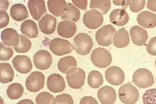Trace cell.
<instances>
[{
	"label": "cell",
	"instance_id": "cell-1",
	"mask_svg": "<svg viewBox=\"0 0 156 104\" xmlns=\"http://www.w3.org/2000/svg\"><path fill=\"white\" fill-rule=\"evenodd\" d=\"M118 95L120 101L124 104H135L140 98L137 88L130 83L121 86L118 91Z\"/></svg>",
	"mask_w": 156,
	"mask_h": 104
},
{
	"label": "cell",
	"instance_id": "cell-2",
	"mask_svg": "<svg viewBox=\"0 0 156 104\" xmlns=\"http://www.w3.org/2000/svg\"><path fill=\"white\" fill-rule=\"evenodd\" d=\"M74 50L78 54L85 56L89 54L93 47L92 38L85 33H80L74 38Z\"/></svg>",
	"mask_w": 156,
	"mask_h": 104
},
{
	"label": "cell",
	"instance_id": "cell-3",
	"mask_svg": "<svg viewBox=\"0 0 156 104\" xmlns=\"http://www.w3.org/2000/svg\"><path fill=\"white\" fill-rule=\"evenodd\" d=\"M133 82L138 88L144 89L152 86L155 83L152 72L146 68H140L133 75Z\"/></svg>",
	"mask_w": 156,
	"mask_h": 104
},
{
	"label": "cell",
	"instance_id": "cell-4",
	"mask_svg": "<svg viewBox=\"0 0 156 104\" xmlns=\"http://www.w3.org/2000/svg\"><path fill=\"white\" fill-rule=\"evenodd\" d=\"M91 61L93 65L99 68H105L110 65L112 57L109 51L101 47H98L92 52Z\"/></svg>",
	"mask_w": 156,
	"mask_h": 104
},
{
	"label": "cell",
	"instance_id": "cell-5",
	"mask_svg": "<svg viewBox=\"0 0 156 104\" xmlns=\"http://www.w3.org/2000/svg\"><path fill=\"white\" fill-rule=\"evenodd\" d=\"M67 84L72 89H80L85 84V72L81 68L74 67L66 74Z\"/></svg>",
	"mask_w": 156,
	"mask_h": 104
},
{
	"label": "cell",
	"instance_id": "cell-6",
	"mask_svg": "<svg viewBox=\"0 0 156 104\" xmlns=\"http://www.w3.org/2000/svg\"><path fill=\"white\" fill-rule=\"evenodd\" d=\"M49 49L54 55L60 56L72 52L74 50V46L68 40L56 38L50 42Z\"/></svg>",
	"mask_w": 156,
	"mask_h": 104
},
{
	"label": "cell",
	"instance_id": "cell-7",
	"mask_svg": "<svg viewBox=\"0 0 156 104\" xmlns=\"http://www.w3.org/2000/svg\"><path fill=\"white\" fill-rule=\"evenodd\" d=\"M116 31L112 25L106 24L98 30L95 35V38L101 46L108 47L112 44L113 36Z\"/></svg>",
	"mask_w": 156,
	"mask_h": 104
},
{
	"label": "cell",
	"instance_id": "cell-8",
	"mask_svg": "<svg viewBox=\"0 0 156 104\" xmlns=\"http://www.w3.org/2000/svg\"><path fill=\"white\" fill-rule=\"evenodd\" d=\"M45 83L44 75L41 72H32L25 81V86L31 92H37L44 88Z\"/></svg>",
	"mask_w": 156,
	"mask_h": 104
},
{
	"label": "cell",
	"instance_id": "cell-9",
	"mask_svg": "<svg viewBox=\"0 0 156 104\" xmlns=\"http://www.w3.org/2000/svg\"><path fill=\"white\" fill-rule=\"evenodd\" d=\"M83 22L88 29H98L104 23V16L97 10H90L84 14Z\"/></svg>",
	"mask_w": 156,
	"mask_h": 104
},
{
	"label": "cell",
	"instance_id": "cell-10",
	"mask_svg": "<svg viewBox=\"0 0 156 104\" xmlns=\"http://www.w3.org/2000/svg\"><path fill=\"white\" fill-rule=\"evenodd\" d=\"M34 65L40 70H48L52 64V56L46 50H39L34 56Z\"/></svg>",
	"mask_w": 156,
	"mask_h": 104
},
{
	"label": "cell",
	"instance_id": "cell-11",
	"mask_svg": "<svg viewBox=\"0 0 156 104\" xmlns=\"http://www.w3.org/2000/svg\"><path fill=\"white\" fill-rule=\"evenodd\" d=\"M106 81L113 85H122L125 79V73L122 68L117 66H111L105 72Z\"/></svg>",
	"mask_w": 156,
	"mask_h": 104
},
{
	"label": "cell",
	"instance_id": "cell-12",
	"mask_svg": "<svg viewBox=\"0 0 156 104\" xmlns=\"http://www.w3.org/2000/svg\"><path fill=\"white\" fill-rule=\"evenodd\" d=\"M47 86L51 92L60 93L65 89V82L61 75L54 73L49 76L47 81Z\"/></svg>",
	"mask_w": 156,
	"mask_h": 104
},
{
	"label": "cell",
	"instance_id": "cell-13",
	"mask_svg": "<svg viewBox=\"0 0 156 104\" xmlns=\"http://www.w3.org/2000/svg\"><path fill=\"white\" fill-rule=\"evenodd\" d=\"M12 63L16 71L21 74H24L32 70V62L27 56L17 55L12 59Z\"/></svg>",
	"mask_w": 156,
	"mask_h": 104
},
{
	"label": "cell",
	"instance_id": "cell-14",
	"mask_svg": "<svg viewBox=\"0 0 156 104\" xmlns=\"http://www.w3.org/2000/svg\"><path fill=\"white\" fill-rule=\"evenodd\" d=\"M1 39L4 45L7 47H16L20 42V35L12 28L5 29L1 34Z\"/></svg>",
	"mask_w": 156,
	"mask_h": 104
},
{
	"label": "cell",
	"instance_id": "cell-15",
	"mask_svg": "<svg viewBox=\"0 0 156 104\" xmlns=\"http://www.w3.org/2000/svg\"><path fill=\"white\" fill-rule=\"evenodd\" d=\"M28 7L30 15L35 20H40L47 13L46 4L43 0H30Z\"/></svg>",
	"mask_w": 156,
	"mask_h": 104
},
{
	"label": "cell",
	"instance_id": "cell-16",
	"mask_svg": "<svg viewBox=\"0 0 156 104\" xmlns=\"http://www.w3.org/2000/svg\"><path fill=\"white\" fill-rule=\"evenodd\" d=\"M97 96L101 104H114L117 100L116 91L109 85L101 88L98 91Z\"/></svg>",
	"mask_w": 156,
	"mask_h": 104
},
{
	"label": "cell",
	"instance_id": "cell-17",
	"mask_svg": "<svg viewBox=\"0 0 156 104\" xmlns=\"http://www.w3.org/2000/svg\"><path fill=\"white\" fill-rule=\"evenodd\" d=\"M38 25L42 34L46 35L52 34L56 29L57 20L54 16L47 14L40 20Z\"/></svg>",
	"mask_w": 156,
	"mask_h": 104
},
{
	"label": "cell",
	"instance_id": "cell-18",
	"mask_svg": "<svg viewBox=\"0 0 156 104\" xmlns=\"http://www.w3.org/2000/svg\"><path fill=\"white\" fill-rule=\"evenodd\" d=\"M130 35L133 42L137 46L144 45L148 40L147 31L140 26H134L130 28Z\"/></svg>",
	"mask_w": 156,
	"mask_h": 104
},
{
	"label": "cell",
	"instance_id": "cell-19",
	"mask_svg": "<svg viewBox=\"0 0 156 104\" xmlns=\"http://www.w3.org/2000/svg\"><path fill=\"white\" fill-rule=\"evenodd\" d=\"M58 34L62 38H71L76 32V26L74 22L69 20L61 21L58 25Z\"/></svg>",
	"mask_w": 156,
	"mask_h": 104
},
{
	"label": "cell",
	"instance_id": "cell-20",
	"mask_svg": "<svg viewBox=\"0 0 156 104\" xmlns=\"http://www.w3.org/2000/svg\"><path fill=\"white\" fill-rule=\"evenodd\" d=\"M137 21L144 29H153L156 27V15L148 11H142L137 16Z\"/></svg>",
	"mask_w": 156,
	"mask_h": 104
},
{
	"label": "cell",
	"instance_id": "cell-21",
	"mask_svg": "<svg viewBox=\"0 0 156 104\" xmlns=\"http://www.w3.org/2000/svg\"><path fill=\"white\" fill-rule=\"evenodd\" d=\"M110 21L117 27H124L129 21V16L125 9H115L110 13Z\"/></svg>",
	"mask_w": 156,
	"mask_h": 104
},
{
	"label": "cell",
	"instance_id": "cell-22",
	"mask_svg": "<svg viewBox=\"0 0 156 104\" xmlns=\"http://www.w3.org/2000/svg\"><path fill=\"white\" fill-rule=\"evenodd\" d=\"M112 43L115 47L119 48V49L126 47L129 45V34L125 28H122L115 32L114 36H113Z\"/></svg>",
	"mask_w": 156,
	"mask_h": 104
},
{
	"label": "cell",
	"instance_id": "cell-23",
	"mask_svg": "<svg viewBox=\"0 0 156 104\" xmlns=\"http://www.w3.org/2000/svg\"><path fill=\"white\" fill-rule=\"evenodd\" d=\"M22 35L29 38H36L38 35V28L36 22L32 20H26L20 27Z\"/></svg>",
	"mask_w": 156,
	"mask_h": 104
},
{
	"label": "cell",
	"instance_id": "cell-24",
	"mask_svg": "<svg viewBox=\"0 0 156 104\" xmlns=\"http://www.w3.org/2000/svg\"><path fill=\"white\" fill-rule=\"evenodd\" d=\"M47 6L49 12L56 17H61L67 8V4L65 0H49Z\"/></svg>",
	"mask_w": 156,
	"mask_h": 104
},
{
	"label": "cell",
	"instance_id": "cell-25",
	"mask_svg": "<svg viewBox=\"0 0 156 104\" xmlns=\"http://www.w3.org/2000/svg\"><path fill=\"white\" fill-rule=\"evenodd\" d=\"M10 15L15 21L21 22L29 17L27 7L22 4H15L10 9Z\"/></svg>",
	"mask_w": 156,
	"mask_h": 104
},
{
	"label": "cell",
	"instance_id": "cell-26",
	"mask_svg": "<svg viewBox=\"0 0 156 104\" xmlns=\"http://www.w3.org/2000/svg\"><path fill=\"white\" fill-rule=\"evenodd\" d=\"M15 73L12 66L7 63L0 64V82L8 83L13 80Z\"/></svg>",
	"mask_w": 156,
	"mask_h": 104
},
{
	"label": "cell",
	"instance_id": "cell-27",
	"mask_svg": "<svg viewBox=\"0 0 156 104\" xmlns=\"http://www.w3.org/2000/svg\"><path fill=\"white\" fill-rule=\"evenodd\" d=\"M80 17V12L79 9L76 8L73 4H67V8L65 13L61 16L62 20H69L73 22H76Z\"/></svg>",
	"mask_w": 156,
	"mask_h": 104
},
{
	"label": "cell",
	"instance_id": "cell-28",
	"mask_svg": "<svg viewBox=\"0 0 156 104\" xmlns=\"http://www.w3.org/2000/svg\"><path fill=\"white\" fill-rule=\"evenodd\" d=\"M77 67V61L72 56L62 58L58 63V69L62 73L67 74L72 68Z\"/></svg>",
	"mask_w": 156,
	"mask_h": 104
},
{
	"label": "cell",
	"instance_id": "cell-29",
	"mask_svg": "<svg viewBox=\"0 0 156 104\" xmlns=\"http://www.w3.org/2000/svg\"><path fill=\"white\" fill-rule=\"evenodd\" d=\"M90 7L92 10H97L102 15H105L110 11L111 1L110 0H91Z\"/></svg>",
	"mask_w": 156,
	"mask_h": 104
},
{
	"label": "cell",
	"instance_id": "cell-30",
	"mask_svg": "<svg viewBox=\"0 0 156 104\" xmlns=\"http://www.w3.org/2000/svg\"><path fill=\"white\" fill-rule=\"evenodd\" d=\"M104 83V78L102 74L99 71L92 70L89 73L87 77V84L90 88H99Z\"/></svg>",
	"mask_w": 156,
	"mask_h": 104
},
{
	"label": "cell",
	"instance_id": "cell-31",
	"mask_svg": "<svg viewBox=\"0 0 156 104\" xmlns=\"http://www.w3.org/2000/svg\"><path fill=\"white\" fill-rule=\"evenodd\" d=\"M7 96L11 100H16L21 98L24 94V88L20 83H13L7 88Z\"/></svg>",
	"mask_w": 156,
	"mask_h": 104
},
{
	"label": "cell",
	"instance_id": "cell-32",
	"mask_svg": "<svg viewBox=\"0 0 156 104\" xmlns=\"http://www.w3.org/2000/svg\"><path fill=\"white\" fill-rule=\"evenodd\" d=\"M31 42L28 38L24 36V35H20V42L19 45L13 49L16 52L20 54H25L31 49Z\"/></svg>",
	"mask_w": 156,
	"mask_h": 104
},
{
	"label": "cell",
	"instance_id": "cell-33",
	"mask_svg": "<svg viewBox=\"0 0 156 104\" xmlns=\"http://www.w3.org/2000/svg\"><path fill=\"white\" fill-rule=\"evenodd\" d=\"M13 56V50L11 47H7L3 42L0 43V60L2 61L9 60Z\"/></svg>",
	"mask_w": 156,
	"mask_h": 104
},
{
	"label": "cell",
	"instance_id": "cell-34",
	"mask_svg": "<svg viewBox=\"0 0 156 104\" xmlns=\"http://www.w3.org/2000/svg\"><path fill=\"white\" fill-rule=\"evenodd\" d=\"M54 96L47 92H42L38 94L36 97V104H52Z\"/></svg>",
	"mask_w": 156,
	"mask_h": 104
},
{
	"label": "cell",
	"instance_id": "cell-35",
	"mask_svg": "<svg viewBox=\"0 0 156 104\" xmlns=\"http://www.w3.org/2000/svg\"><path fill=\"white\" fill-rule=\"evenodd\" d=\"M144 104H156V88L146 91L142 96Z\"/></svg>",
	"mask_w": 156,
	"mask_h": 104
},
{
	"label": "cell",
	"instance_id": "cell-36",
	"mask_svg": "<svg viewBox=\"0 0 156 104\" xmlns=\"http://www.w3.org/2000/svg\"><path fill=\"white\" fill-rule=\"evenodd\" d=\"M147 2L145 0H129L128 6L133 13H139L144 9Z\"/></svg>",
	"mask_w": 156,
	"mask_h": 104
},
{
	"label": "cell",
	"instance_id": "cell-37",
	"mask_svg": "<svg viewBox=\"0 0 156 104\" xmlns=\"http://www.w3.org/2000/svg\"><path fill=\"white\" fill-rule=\"evenodd\" d=\"M52 104H74V100L71 95L64 93L56 96Z\"/></svg>",
	"mask_w": 156,
	"mask_h": 104
},
{
	"label": "cell",
	"instance_id": "cell-38",
	"mask_svg": "<svg viewBox=\"0 0 156 104\" xmlns=\"http://www.w3.org/2000/svg\"><path fill=\"white\" fill-rule=\"evenodd\" d=\"M9 16L8 13L5 11H0V28H3L7 27L9 24Z\"/></svg>",
	"mask_w": 156,
	"mask_h": 104
},
{
	"label": "cell",
	"instance_id": "cell-39",
	"mask_svg": "<svg viewBox=\"0 0 156 104\" xmlns=\"http://www.w3.org/2000/svg\"><path fill=\"white\" fill-rule=\"evenodd\" d=\"M147 51L149 54L156 56V36L149 40L147 45Z\"/></svg>",
	"mask_w": 156,
	"mask_h": 104
},
{
	"label": "cell",
	"instance_id": "cell-40",
	"mask_svg": "<svg viewBox=\"0 0 156 104\" xmlns=\"http://www.w3.org/2000/svg\"><path fill=\"white\" fill-rule=\"evenodd\" d=\"M72 3L76 8L85 11L87 9L88 2L87 0H72Z\"/></svg>",
	"mask_w": 156,
	"mask_h": 104
},
{
	"label": "cell",
	"instance_id": "cell-41",
	"mask_svg": "<svg viewBox=\"0 0 156 104\" xmlns=\"http://www.w3.org/2000/svg\"><path fill=\"white\" fill-rule=\"evenodd\" d=\"M80 104H99V103L92 96H85L80 99Z\"/></svg>",
	"mask_w": 156,
	"mask_h": 104
},
{
	"label": "cell",
	"instance_id": "cell-42",
	"mask_svg": "<svg viewBox=\"0 0 156 104\" xmlns=\"http://www.w3.org/2000/svg\"><path fill=\"white\" fill-rule=\"evenodd\" d=\"M112 2L115 6H122L124 7V9L126 8V7L128 6V0H114Z\"/></svg>",
	"mask_w": 156,
	"mask_h": 104
},
{
	"label": "cell",
	"instance_id": "cell-43",
	"mask_svg": "<svg viewBox=\"0 0 156 104\" xmlns=\"http://www.w3.org/2000/svg\"><path fill=\"white\" fill-rule=\"evenodd\" d=\"M147 6L151 11L156 12V0H148L147 2Z\"/></svg>",
	"mask_w": 156,
	"mask_h": 104
},
{
	"label": "cell",
	"instance_id": "cell-44",
	"mask_svg": "<svg viewBox=\"0 0 156 104\" xmlns=\"http://www.w3.org/2000/svg\"><path fill=\"white\" fill-rule=\"evenodd\" d=\"M0 5H1V11H6V10L9 7V2L6 0H1L0 1Z\"/></svg>",
	"mask_w": 156,
	"mask_h": 104
},
{
	"label": "cell",
	"instance_id": "cell-45",
	"mask_svg": "<svg viewBox=\"0 0 156 104\" xmlns=\"http://www.w3.org/2000/svg\"><path fill=\"white\" fill-rule=\"evenodd\" d=\"M16 104H34V101L31 99H25L21 100L19 101L18 103Z\"/></svg>",
	"mask_w": 156,
	"mask_h": 104
},
{
	"label": "cell",
	"instance_id": "cell-46",
	"mask_svg": "<svg viewBox=\"0 0 156 104\" xmlns=\"http://www.w3.org/2000/svg\"><path fill=\"white\" fill-rule=\"evenodd\" d=\"M0 104H4V99L2 97H0Z\"/></svg>",
	"mask_w": 156,
	"mask_h": 104
},
{
	"label": "cell",
	"instance_id": "cell-47",
	"mask_svg": "<svg viewBox=\"0 0 156 104\" xmlns=\"http://www.w3.org/2000/svg\"><path fill=\"white\" fill-rule=\"evenodd\" d=\"M155 67H156V60H155Z\"/></svg>",
	"mask_w": 156,
	"mask_h": 104
},
{
	"label": "cell",
	"instance_id": "cell-48",
	"mask_svg": "<svg viewBox=\"0 0 156 104\" xmlns=\"http://www.w3.org/2000/svg\"><path fill=\"white\" fill-rule=\"evenodd\" d=\"M155 81H156V78H155Z\"/></svg>",
	"mask_w": 156,
	"mask_h": 104
}]
</instances>
